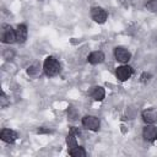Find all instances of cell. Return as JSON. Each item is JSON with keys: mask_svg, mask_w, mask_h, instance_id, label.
<instances>
[{"mask_svg": "<svg viewBox=\"0 0 157 157\" xmlns=\"http://www.w3.org/2000/svg\"><path fill=\"white\" fill-rule=\"evenodd\" d=\"M60 63L58 61V59H55L54 56H48L45 58L44 63H43V71L47 76H56L60 72Z\"/></svg>", "mask_w": 157, "mask_h": 157, "instance_id": "obj_1", "label": "cell"}, {"mask_svg": "<svg viewBox=\"0 0 157 157\" xmlns=\"http://www.w3.org/2000/svg\"><path fill=\"white\" fill-rule=\"evenodd\" d=\"M1 42L6 44H12L16 40V29H13L11 26L5 25L1 31Z\"/></svg>", "mask_w": 157, "mask_h": 157, "instance_id": "obj_2", "label": "cell"}, {"mask_svg": "<svg viewBox=\"0 0 157 157\" xmlns=\"http://www.w3.org/2000/svg\"><path fill=\"white\" fill-rule=\"evenodd\" d=\"M83 128H86L87 130H91V131H97L99 129V125H101V121L97 117L94 115H85L81 120Z\"/></svg>", "mask_w": 157, "mask_h": 157, "instance_id": "obj_3", "label": "cell"}, {"mask_svg": "<svg viewBox=\"0 0 157 157\" xmlns=\"http://www.w3.org/2000/svg\"><path fill=\"white\" fill-rule=\"evenodd\" d=\"M91 17L97 23H104L107 21V18H108V13L103 7L93 6L91 9Z\"/></svg>", "mask_w": 157, "mask_h": 157, "instance_id": "obj_4", "label": "cell"}, {"mask_svg": "<svg viewBox=\"0 0 157 157\" xmlns=\"http://www.w3.org/2000/svg\"><path fill=\"white\" fill-rule=\"evenodd\" d=\"M132 67L131 66H129V65H121V66H119V67H117V70H115V76H117V78L119 80V81H121V82H124V81H126V80H129L131 76H132Z\"/></svg>", "mask_w": 157, "mask_h": 157, "instance_id": "obj_5", "label": "cell"}, {"mask_svg": "<svg viewBox=\"0 0 157 157\" xmlns=\"http://www.w3.org/2000/svg\"><path fill=\"white\" fill-rule=\"evenodd\" d=\"M142 137L148 142L155 141L157 139V126H155L153 124H147L142 129Z\"/></svg>", "mask_w": 157, "mask_h": 157, "instance_id": "obj_6", "label": "cell"}, {"mask_svg": "<svg viewBox=\"0 0 157 157\" xmlns=\"http://www.w3.org/2000/svg\"><path fill=\"white\" fill-rule=\"evenodd\" d=\"M114 56L118 61L125 64L131 59V53L123 47H117V48H114Z\"/></svg>", "mask_w": 157, "mask_h": 157, "instance_id": "obj_7", "label": "cell"}, {"mask_svg": "<svg viewBox=\"0 0 157 157\" xmlns=\"http://www.w3.org/2000/svg\"><path fill=\"white\" fill-rule=\"evenodd\" d=\"M0 139L6 144H13L17 139V134L11 129H2L0 132Z\"/></svg>", "mask_w": 157, "mask_h": 157, "instance_id": "obj_8", "label": "cell"}, {"mask_svg": "<svg viewBox=\"0 0 157 157\" xmlns=\"http://www.w3.org/2000/svg\"><path fill=\"white\" fill-rule=\"evenodd\" d=\"M104 59H105V56H104L103 52H101V50H94L87 56V61L92 65H98V64L103 63Z\"/></svg>", "mask_w": 157, "mask_h": 157, "instance_id": "obj_9", "label": "cell"}, {"mask_svg": "<svg viewBox=\"0 0 157 157\" xmlns=\"http://www.w3.org/2000/svg\"><path fill=\"white\" fill-rule=\"evenodd\" d=\"M27 34H28V29L26 25L21 23L16 27V40L18 43H25L27 39Z\"/></svg>", "mask_w": 157, "mask_h": 157, "instance_id": "obj_10", "label": "cell"}, {"mask_svg": "<svg viewBox=\"0 0 157 157\" xmlns=\"http://www.w3.org/2000/svg\"><path fill=\"white\" fill-rule=\"evenodd\" d=\"M88 93H90V96H91L94 101H97V102L103 101V98L105 97V91H104V88L101 87V86H94V87H92Z\"/></svg>", "mask_w": 157, "mask_h": 157, "instance_id": "obj_11", "label": "cell"}, {"mask_svg": "<svg viewBox=\"0 0 157 157\" xmlns=\"http://www.w3.org/2000/svg\"><path fill=\"white\" fill-rule=\"evenodd\" d=\"M141 117L146 124H153L157 121V113L153 109H145L141 113Z\"/></svg>", "mask_w": 157, "mask_h": 157, "instance_id": "obj_12", "label": "cell"}, {"mask_svg": "<svg viewBox=\"0 0 157 157\" xmlns=\"http://www.w3.org/2000/svg\"><path fill=\"white\" fill-rule=\"evenodd\" d=\"M69 155L72 157H85L87 153L82 146H75L72 148H69Z\"/></svg>", "mask_w": 157, "mask_h": 157, "instance_id": "obj_13", "label": "cell"}, {"mask_svg": "<svg viewBox=\"0 0 157 157\" xmlns=\"http://www.w3.org/2000/svg\"><path fill=\"white\" fill-rule=\"evenodd\" d=\"M76 136H77V134H75L72 131H70L67 134V136H66V145H67L69 148H72V147L77 146V137Z\"/></svg>", "mask_w": 157, "mask_h": 157, "instance_id": "obj_14", "label": "cell"}, {"mask_svg": "<svg viewBox=\"0 0 157 157\" xmlns=\"http://www.w3.org/2000/svg\"><path fill=\"white\" fill-rule=\"evenodd\" d=\"M40 72H42V70H40V67H39L38 65H31V66H28V69H27V74H28L31 77H38V76L40 75Z\"/></svg>", "mask_w": 157, "mask_h": 157, "instance_id": "obj_15", "label": "cell"}, {"mask_svg": "<svg viewBox=\"0 0 157 157\" xmlns=\"http://www.w3.org/2000/svg\"><path fill=\"white\" fill-rule=\"evenodd\" d=\"M145 7L151 12H157V0H148L145 4Z\"/></svg>", "mask_w": 157, "mask_h": 157, "instance_id": "obj_16", "label": "cell"}, {"mask_svg": "<svg viewBox=\"0 0 157 157\" xmlns=\"http://www.w3.org/2000/svg\"><path fill=\"white\" fill-rule=\"evenodd\" d=\"M67 117H69L70 120H76L77 117H78V112H77L74 107H70V108L67 109Z\"/></svg>", "mask_w": 157, "mask_h": 157, "instance_id": "obj_17", "label": "cell"}, {"mask_svg": "<svg viewBox=\"0 0 157 157\" xmlns=\"http://www.w3.org/2000/svg\"><path fill=\"white\" fill-rule=\"evenodd\" d=\"M9 99H7V97H6V94H5V92H1V97H0V105L2 107V108H5L6 105H9Z\"/></svg>", "mask_w": 157, "mask_h": 157, "instance_id": "obj_18", "label": "cell"}, {"mask_svg": "<svg viewBox=\"0 0 157 157\" xmlns=\"http://www.w3.org/2000/svg\"><path fill=\"white\" fill-rule=\"evenodd\" d=\"M13 55H15V52L12 49H6L4 52V59H6V60H11L13 58Z\"/></svg>", "mask_w": 157, "mask_h": 157, "instance_id": "obj_19", "label": "cell"}, {"mask_svg": "<svg viewBox=\"0 0 157 157\" xmlns=\"http://www.w3.org/2000/svg\"><path fill=\"white\" fill-rule=\"evenodd\" d=\"M151 77H152L151 74H148V72H144V74L140 76V82H141V83H147V82L150 81Z\"/></svg>", "mask_w": 157, "mask_h": 157, "instance_id": "obj_20", "label": "cell"}, {"mask_svg": "<svg viewBox=\"0 0 157 157\" xmlns=\"http://www.w3.org/2000/svg\"><path fill=\"white\" fill-rule=\"evenodd\" d=\"M37 132H38V134H50L52 130H50V129H45V128H39V129L37 130Z\"/></svg>", "mask_w": 157, "mask_h": 157, "instance_id": "obj_21", "label": "cell"}]
</instances>
